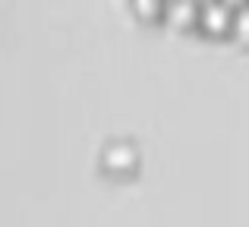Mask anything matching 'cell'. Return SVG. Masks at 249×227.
Masks as SVG:
<instances>
[{"mask_svg": "<svg viewBox=\"0 0 249 227\" xmlns=\"http://www.w3.org/2000/svg\"><path fill=\"white\" fill-rule=\"evenodd\" d=\"M199 16H202V25L208 32H227L233 25V13L224 3H205L199 10Z\"/></svg>", "mask_w": 249, "mask_h": 227, "instance_id": "6da1fadb", "label": "cell"}, {"mask_svg": "<svg viewBox=\"0 0 249 227\" xmlns=\"http://www.w3.org/2000/svg\"><path fill=\"white\" fill-rule=\"evenodd\" d=\"M104 161H107V167H114V171H126V167L136 164V152L129 142H114V145H107V152H104Z\"/></svg>", "mask_w": 249, "mask_h": 227, "instance_id": "7a4b0ae2", "label": "cell"}, {"mask_svg": "<svg viewBox=\"0 0 249 227\" xmlns=\"http://www.w3.org/2000/svg\"><path fill=\"white\" fill-rule=\"evenodd\" d=\"M167 16L174 19V22L186 25V22H193V19L199 16V10H196L193 3H183V0H180V3H170V6H167Z\"/></svg>", "mask_w": 249, "mask_h": 227, "instance_id": "3957f363", "label": "cell"}, {"mask_svg": "<svg viewBox=\"0 0 249 227\" xmlns=\"http://www.w3.org/2000/svg\"><path fill=\"white\" fill-rule=\"evenodd\" d=\"M233 32H237L240 38H249V6H240L237 13H233Z\"/></svg>", "mask_w": 249, "mask_h": 227, "instance_id": "277c9868", "label": "cell"}, {"mask_svg": "<svg viewBox=\"0 0 249 227\" xmlns=\"http://www.w3.org/2000/svg\"><path fill=\"white\" fill-rule=\"evenodd\" d=\"M136 10H139L142 16H158V13H161V6L155 3V0H136Z\"/></svg>", "mask_w": 249, "mask_h": 227, "instance_id": "5b68a950", "label": "cell"}]
</instances>
